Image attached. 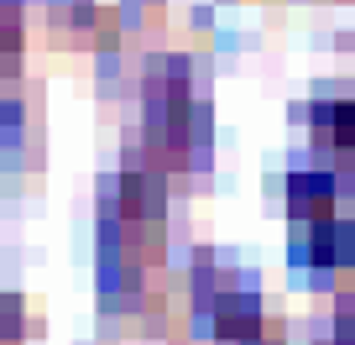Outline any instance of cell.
<instances>
[{"label": "cell", "instance_id": "cell-1", "mask_svg": "<svg viewBox=\"0 0 355 345\" xmlns=\"http://www.w3.org/2000/svg\"><path fill=\"white\" fill-rule=\"evenodd\" d=\"M214 340L220 345H282V330L251 293H220L214 298Z\"/></svg>", "mask_w": 355, "mask_h": 345}, {"label": "cell", "instance_id": "cell-2", "mask_svg": "<svg viewBox=\"0 0 355 345\" xmlns=\"http://www.w3.org/2000/svg\"><path fill=\"white\" fill-rule=\"evenodd\" d=\"M334 199H340V178L329 167H298V173H288V214L293 220H303V225L329 220Z\"/></svg>", "mask_w": 355, "mask_h": 345}, {"label": "cell", "instance_id": "cell-3", "mask_svg": "<svg viewBox=\"0 0 355 345\" xmlns=\"http://www.w3.org/2000/svg\"><path fill=\"white\" fill-rule=\"evenodd\" d=\"M309 126L329 152H355V94H324V100H313Z\"/></svg>", "mask_w": 355, "mask_h": 345}, {"label": "cell", "instance_id": "cell-4", "mask_svg": "<svg viewBox=\"0 0 355 345\" xmlns=\"http://www.w3.org/2000/svg\"><path fill=\"white\" fill-rule=\"evenodd\" d=\"M309 262L313 267H350L355 262V225L345 214H329V220L309 225Z\"/></svg>", "mask_w": 355, "mask_h": 345}, {"label": "cell", "instance_id": "cell-5", "mask_svg": "<svg viewBox=\"0 0 355 345\" xmlns=\"http://www.w3.org/2000/svg\"><path fill=\"white\" fill-rule=\"evenodd\" d=\"M26 47V32H21V11L11 0H0V68H11Z\"/></svg>", "mask_w": 355, "mask_h": 345}, {"label": "cell", "instance_id": "cell-6", "mask_svg": "<svg viewBox=\"0 0 355 345\" xmlns=\"http://www.w3.org/2000/svg\"><path fill=\"white\" fill-rule=\"evenodd\" d=\"M26 330H32L26 303L11 298V293H0V345H26Z\"/></svg>", "mask_w": 355, "mask_h": 345}]
</instances>
